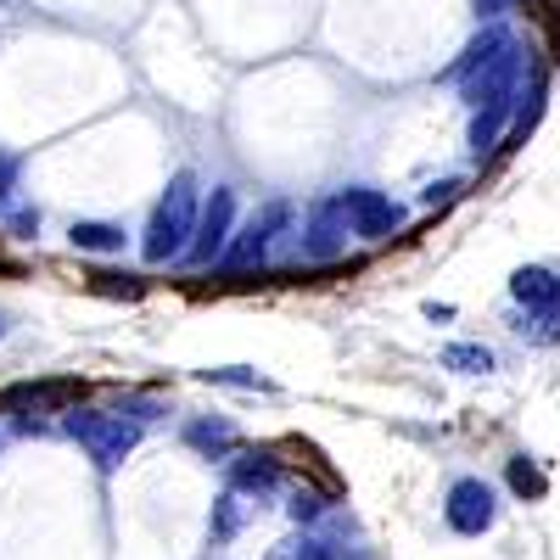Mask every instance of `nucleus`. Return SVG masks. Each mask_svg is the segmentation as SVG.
Returning <instances> with one entry per match:
<instances>
[{
  "label": "nucleus",
  "instance_id": "0eeeda50",
  "mask_svg": "<svg viewBox=\"0 0 560 560\" xmlns=\"http://www.w3.org/2000/svg\"><path fill=\"white\" fill-rule=\"evenodd\" d=\"M292 202H264L242 230H236V242H230V253H224V269H253V264H264L269 258V247L292 230Z\"/></svg>",
  "mask_w": 560,
  "mask_h": 560
},
{
  "label": "nucleus",
  "instance_id": "7ed1b4c3",
  "mask_svg": "<svg viewBox=\"0 0 560 560\" xmlns=\"http://www.w3.org/2000/svg\"><path fill=\"white\" fill-rule=\"evenodd\" d=\"M62 432L102 465V471H113V465H124L140 443V420H129L124 409H68L62 415Z\"/></svg>",
  "mask_w": 560,
  "mask_h": 560
},
{
  "label": "nucleus",
  "instance_id": "f3484780",
  "mask_svg": "<svg viewBox=\"0 0 560 560\" xmlns=\"http://www.w3.org/2000/svg\"><path fill=\"white\" fill-rule=\"evenodd\" d=\"M242 522H247V504H242V493L230 488L224 499H219V510H213V522H208V533H213V544H230L242 533Z\"/></svg>",
  "mask_w": 560,
  "mask_h": 560
},
{
  "label": "nucleus",
  "instance_id": "f257e3e1",
  "mask_svg": "<svg viewBox=\"0 0 560 560\" xmlns=\"http://www.w3.org/2000/svg\"><path fill=\"white\" fill-rule=\"evenodd\" d=\"M522 73H527V57H522V39L510 34L504 23H488L471 45L459 51L454 68H443L448 84H459V96L471 107H493V102H516L522 96Z\"/></svg>",
  "mask_w": 560,
  "mask_h": 560
},
{
  "label": "nucleus",
  "instance_id": "4468645a",
  "mask_svg": "<svg viewBox=\"0 0 560 560\" xmlns=\"http://www.w3.org/2000/svg\"><path fill=\"white\" fill-rule=\"evenodd\" d=\"M438 359H443V370H454V376H488L493 370V348H482V342H448Z\"/></svg>",
  "mask_w": 560,
  "mask_h": 560
},
{
  "label": "nucleus",
  "instance_id": "f03ea898",
  "mask_svg": "<svg viewBox=\"0 0 560 560\" xmlns=\"http://www.w3.org/2000/svg\"><path fill=\"white\" fill-rule=\"evenodd\" d=\"M197 224H202V213H197V174L179 168V174L168 179V191L158 197L152 219H147L140 258H147V264H174V258H185V253H191Z\"/></svg>",
  "mask_w": 560,
  "mask_h": 560
},
{
  "label": "nucleus",
  "instance_id": "423d86ee",
  "mask_svg": "<svg viewBox=\"0 0 560 560\" xmlns=\"http://www.w3.org/2000/svg\"><path fill=\"white\" fill-rule=\"evenodd\" d=\"M348 213H342V202H337V191L331 197H319L308 213H303V236H298V253H303V264H337L342 253H348Z\"/></svg>",
  "mask_w": 560,
  "mask_h": 560
},
{
  "label": "nucleus",
  "instance_id": "6e6552de",
  "mask_svg": "<svg viewBox=\"0 0 560 560\" xmlns=\"http://www.w3.org/2000/svg\"><path fill=\"white\" fill-rule=\"evenodd\" d=\"M230 224H236V191L230 185H213V197L202 208V224H197V236H191V253H185V264L191 269H208V264H224L230 253Z\"/></svg>",
  "mask_w": 560,
  "mask_h": 560
},
{
  "label": "nucleus",
  "instance_id": "f8f14e48",
  "mask_svg": "<svg viewBox=\"0 0 560 560\" xmlns=\"http://www.w3.org/2000/svg\"><path fill=\"white\" fill-rule=\"evenodd\" d=\"M522 102V96H516ZM516 102H493L471 113V158H488L499 147V135L510 140V124H516Z\"/></svg>",
  "mask_w": 560,
  "mask_h": 560
},
{
  "label": "nucleus",
  "instance_id": "5701e85b",
  "mask_svg": "<svg viewBox=\"0 0 560 560\" xmlns=\"http://www.w3.org/2000/svg\"><path fill=\"white\" fill-rule=\"evenodd\" d=\"M0 337H7V325H0Z\"/></svg>",
  "mask_w": 560,
  "mask_h": 560
},
{
  "label": "nucleus",
  "instance_id": "ddd939ff",
  "mask_svg": "<svg viewBox=\"0 0 560 560\" xmlns=\"http://www.w3.org/2000/svg\"><path fill=\"white\" fill-rule=\"evenodd\" d=\"M68 242H73V253H124V230L118 224H107V219H73L68 224Z\"/></svg>",
  "mask_w": 560,
  "mask_h": 560
},
{
  "label": "nucleus",
  "instance_id": "6ab92c4d",
  "mask_svg": "<svg viewBox=\"0 0 560 560\" xmlns=\"http://www.w3.org/2000/svg\"><path fill=\"white\" fill-rule=\"evenodd\" d=\"M459 185H465V179H432L427 191H420V202H427V208H438V202H454V197H459Z\"/></svg>",
  "mask_w": 560,
  "mask_h": 560
},
{
  "label": "nucleus",
  "instance_id": "39448f33",
  "mask_svg": "<svg viewBox=\"0 0 560 560\" xmlns=\"http://www.w3.org/2000/svg\"><path fill=\"white\" fill-rule=\"evenodd\" d=\"M342 213H348V230L359 242H387L404 230V208L387 197V191H370V185H342L337 191Z\"/></svg>",
  "mask_w": 560,
  "mask_h": 560
},
{
  "label": "nucleus",
  "instance_id": "9d476101",
  "mask_svg": "<svg viewBox=\"0 0 560 560\" xmlns=\"http://www.w3.org/2000/svg\"><path fill=\"white\" fill-rule=\"evenodd\" d=\"M280 482V459L269 448H242L230 459V488L236 493H269Z\"/></svg>",
  "mask_w": 560,
  "mask_h": 560
},
{
  "label": "nucleus",
  "instance_id": "dca6fc26",
  "mask_svg": "<svg viewBox=\"0 0 560 560\" xmlns=\"http://www.w3.org/2000/svg\"><path fill=\"white\" fill-rule=\"evenodd\" d=\"M504 477H510V488H516V499H544L549 493V477L538 471L533 454H510L504 459Z\"/></svg>",
  "mask_w": 560,
  "mask_h": 560
},
{
  "label": "nucleus",
  "instance_id": "a211bd4d",
  "mask_svg": "<svg viewBox=\"0 0 560 560\" xmlns=\"http://www.w3.org/2000/svg\"><path fill=\"white\" fill-rule=\"evenodd\" d=\"M287 510H292V522H298V527H314V522H319V516H325V499H319V493H314V488H298V493H292V504H287Z\"/></svg>",
  "mask_w": 560,
  "mask_h": 560
},
{
  "label": "nucleus",
  "instance_id": "2eb2a0df",
  "mask_svg": "<svg viewBox=\"0 0 560 560\" xmlns=\"http://www.w3.org/2000/svg\"><path fill=\"white\" fill-rule=\"evenodd\" d=\"M197 382H208V387H236V393H275V382H269V376H258V370H247V364L197 370Z\"/></svg>",
  "mask_w": 560,
  "mask_h": 560
},
{
  "label": "nucleus",
  "instance_id": "9b49d317",
  "mask_svg": "<svg viewBox=\"0 0 560 560\" xmlns=\"http://www.w3.org/2000/svg\"><path fill=\"white\" fill-rule=\"evenodd\" d=\"M185 443H191L202 459H224V454H236V448H242V432L230 427V420H208V415H197V420H185Z\"/></svg>",
  "mask_w": 560,
  "mask_h": 560
},
{
  "label": "nucleus",
  "instance_id": "20e7f679",
  "mask_svg": "<svg viewBox=\"0 0 560 560\" xmlns=\"http://www.w3.org/2000/svg\"><path fill=\"white\" fill-rule=\"evenodd\" d=\"M443 522H448V533H459V538L493 533V522H499V493H493L482 477H454L448 493H443Z\"/></svg>",
  "mask_w": 560,
  "mask_h": 560
},
{
  "label": "nucleus",
  "instance_id": "1a4fd4ad",
  "mask_svg": "<svg viewBox=\"0 0 560 560\" xmlns=\"http://www.w3.org/2000/svg\"><path fill=\"white\" fill-rule=\"evenodd\" d=\"M510 303H522L533 319H560V269L555 264H522L510 275Z\"/></svg>",
  "mask_w": 560,
  "mask_h": 560
},
{
  "label": "nucleus",
  "instance_id": "aec40b11",
  "mask_svg": "<svg viewBox=\"0 0 560 560\" xmlns=\"http://www.w3.org/2000/svg\"><path fill=\"white\" fill-rule=\"evenodd\" d=\"M7 230H12V236H18V242H28V236H34V230H39V208H18V213L7 219Z\"/></svg>",
  "mask_w": 560,
  "mask_h": 560
},
{
  "label": "nucleus",
  "instance_id": "412c9836",
  "mask_svg": "<svg viewBox=\"0 0 560 560\" xmlns=\"http://www.w3.org/2000/svg\"><path fill=\"white\" fill-rule=\"evenodd\" d=\"M471 7H477V18H488V23H499L510 7H516V0H471Z\"/></svg>",
  "mask_w": 560,
  "mask_h": 560
},
{
  "label": "nucleus",
  "instance_id": "4be33fe9",
  "mask_svg": "<svg viewBox=\"0 0 560 560\" xmlns=\"http://www.w3.org/2000/svg\"><path fill=\"white\" fill-rule=\"evenodd\" d=\"M12 179H18V158H12V152H0V197L12 191Z\"/></svg>",
  "mask_w": 560,
  "mask_h": 560
}]
</instances>
